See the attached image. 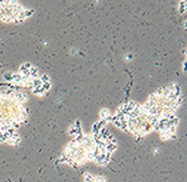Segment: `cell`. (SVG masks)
I'll list each match as a JSON object with an SVG mask.
<instances>
[{"instance_id":"277c9868","label":"cell","mask_w":187,"mask_h":182,"mask_svg":"<svg viewBox=\"0 0 187 182\" xmlns=\"http://www.w3.org/2000/svg\"><path fill=\"white\" fill-rule=\"evenodd\" d=\"M111 115L112 114H111V111L109 110V108H102V110L100 111V120H105L106 121Z\"/></svg>"},{"instance_id":"52a82bcc","label":"cell","mask_w":187,"mask_h":182,"mask_svg":"<svg viewBox=\"0 0 187 182\" xmlns=\"http://www.w3.org/2000/svg\"><path fill=\"white\" fill-rule=\"evenodd\" d=\"M39 79H40V81H41L43 84H45V83H50V77H49L48 75H40Z\"/></svg>"},{"instance_id":"5b68a950","label":"cell","mask_w":187,"mask_h":182,"mask_svg":"<svg viewBox=\"0 0 187 182\" xmlns=\"http://www.w3.org/2000/svg\"><path fill=\"white\" fill-rule=\"evenodd\" d=\"M84 182H96V176L86 172V174L84 175Z\"/></svg>"},{"instance_id":"3957f363","label":"cell","mask_w":187,"mask_h":182,"mask_svg":"<svg viewBox=\"0 0 187 182\" xmlns=\"http://www.w3.org/2000/svg\"><path fill=\"white\" fill-rule=\"evenodd\" d=\"M112 124H114L116 127H119V129H121L122 131L127 132V122H126V120H115Z\"/></svg>"},{"instance_id":"ba28073f","label":"cell","mask_w":187,"mask_h":182,"mask_svg":"<svg viewBox=\"0 0 187 182\" xmlns=\"http://www.w3.org/2000/svg\"><path fill=\"white\" fill-rule=\"evenodd\" d=\"M50 89H51V83H45V84H43V90L45 91V93H48Z\"/></svg>"},{"instance_id":"6da1fadb","label":"cell","mask_w":187,"mask_h":182,"mask_svg":"<svg viewBox=\"0 0 187 182\" xmlns=\"http://www.w3.org/2000/svg\"><path fill=\"white\" fill-rule=\"evenodd\" d=\"M107 122L105 121V120H99V121H96L95 124L92 125V129H91V135H97L99 133V131L102 129V127H105V125H106Z\"/></svg>"},{"instance_id":"9c48e42d","label":"cell","mask_w":187,"mask_h":182,"mask_svg":"<svg viewBox=\"0 0 187 182\" xmlns=\"http://www.w3.org/2000/svg\"><path fill=\"white\" fill-rule=\"evenodd\" d=\"M11 76H13V74H11V72H5V74H4V79L8 81V83H10Z\"/></svg>"},{"instance_id":"7a4b0ae2","label":"cell","mask_w":187,"mask_h":182,"mask_svg":"<svg viewBox=\"0 0 187 182\" xmlns=\"http://www.w3.org/2000/svg\"><path fill=\"white\" fill-rule=\"evenodd\" d=\"M20 141H21L20 136H19V133L16 132L15 135H13V136H11V137H9V139H8L6 143H8V145H13V146H16V145L20 143Z\"/></svg>"},{"instance_id":"8992f818","label":"cell","mask_w":187,"mask_h":182,"mask_svg":"<svg viewBox=\"0 0 187 182\" xmlns=\"http://www.w3.org/2000/svg\"><path fill=\"white\" fill-rule=\"evenodd\" d=\"M179 11L180 14H185L186 11V2H181L180 5H179Z\"/></svg>"}]
</instances>
